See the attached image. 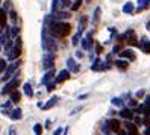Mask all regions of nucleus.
I'll list each match as a JSON object with an SVG mask.
<instances>
[{
	"instance_id": "4468645a",
	"label": "nucleus",
	"mask_w": 150,
	"mask_h": 135,
	"mask_svg": "<svg viewBox=\"0 0 150 135\" xmlns=\"http://www.w3.org/2000/svg\"><path fill=\"white\" fill-rule=\"evenodd\" d=\"M120 58H125V59H129V61H135V53L134 50H130V49H126V50H121V53H118Z\"/></svg>"
},
{
	"instance_id": "423d86ee",
	"label": "nucleus",
	"mask_w": 150,
	"mask_h": 135,
	"mask_svg": "<svg viewBox=\"0 0 150 135\" xmlns=\"http://www.w3.org/2000/svg\"><path fill=\"white\" fill-rule=\"evenodd\" d=\"M125 40L127 41V44H130V46H139V43L135 37V32L132 31V29H127L125 32Z\"/></svg>"
},
{
	"instance_id": "f8f14e48",
	"label": "nucleus",
	"mask_w": 150,
	"mask_h": 135,
	"mask_svg": "<svg viewBox=\"0 0 150 135\" xmlns=\"http://www.w3.org/2000/svg\"><path fill=\"white\" fill-rule=\"evenodd\" d=\"M141 50H143L144 53H147V55H150V41L146 38V37H143L141 38V41H139V46H138Z\"/></svg>"
},
{
	"instance_id": "a878e982",
	"label": "nucleus",
	"mask_w": 150,
	"mask_h": 135,
	"mask_svg": "<svg viewBox=\"0 0 150 135\" xmlns=\"http://www.w3.org/2000/svg\"><path fill=\"white\" fill-rule=\"evenodd\" d=\"M114 65H117L120 70H125V68H127L129 67V61H123V59H117L115 61V64Z\"/></svg>"
},
{
	"instance_id": "ea45409f",
	"label": "nucleus",
	"mask_w": 150,
	"mask_h": 135,
	"mask_svg": "<svg viewBox=\"0 0 150 135\" xmlns=\"http://www.w3.org/2000/svg\"><path fill=\"white\" fill-rule=\"evenodd\" d=\"M144 105H147V106L150 108V96H146V97H144Z\"/></svg>"
},
{
	"instance_id": "f704fd0d",
	"label": "nucleus",
	"mask_w": 150,
	"mask_h": 135,
	"mask_svg": "<svg viewBox=\"0 0 150 135\" xmlns=\"http://www.w3.org/2000/svg\"><path fill=\"white\" fill-rule=\"evenodd\" d=\"M9 5H11V0H5V2H3V6H2V9L8 12V9H9Z\"/></svg>"
},
{
	"instance_id": "de8ad7c7",
	"label": "nucleus",
	"mask_w": 150,
	"mask_h": 135,
	"mask_svg": "<svg viewBox=\"0 0 150 135\" xmlns=\"http://www.w3.org/2000/svg\"><path fill=\"white\" fill-rule=\"evenodd\" d=\"M86 97H88V94H82V96H79V100H85Z\"/></svg>"
},
{
	"instance_id": "b1692460",
	"label": "nucleus",
	"mask_w": 150,
	"mask_h": 135,
	"mask_svg": "<svg viewBox=\"0 0 150 135\" xmlns=\"http://www.w3.org/2000/svg\"><path fill=\"white\" fill-rule=\"evenodd\" d=\"M121 11L125 14H132V12H134V3H132V2H126L125 5H123Z\"/></svg>"
},
{
	"instance_id": "79ce46f5",
	"label": "nucleus",
	"mask_w": 150,
	"mask_h": 135,
	"mask_svg": "<svg viewBox=\"0 0 150 135\" xmlns=\"http://www.w3.org/2000/svg\"><path fill=\"white\" fill-rule=\"evenodd\" d=\"M81 109H82V106H79V108H74V109H73L71 112H70V115H74V114H76L77 111H81Z\"/></svg>"
},
{
	"instance_id": "6ab92c4d",
	"label": "nucleus",
	"mask_w": 150,
	"mask_h": 135,
	"mask_svg": "<svg viewBox=\"0 0 150 135\" xmlns=\"http://www.w3.org/2000/svg\"><path fill=\"white\" fill-rule=\"evenodd\" d=\"M150 5V0H138V6H137V12H141V11H144L147 9Z\"/></svg>"
},
{
	"instance_id": "5701e85b",
	"label": "nucleus",
	"mask_w": 150,
	"mask_h": 135,
	"mask_svg": "<svg viewBox=\"0 0 150 135\" xmlns=\"http://www.w3.org/2000/svg\"><path fill=\"white\" fill-rule=\"evenodd\" d=\"M99 20H100V8L97 6L96 9H94V14H93V20H91L93 26H97V23H99Z\"/></svg>"
},
{
	"instance_id": "412c9836",
	"label": "nucleus",
	"mask_w": 150,
	"mask_h": 135,
	"mask_svg": "<svg viewBox=\"0 0 150 135\" xmlns=\"http://www.w3.org/2000/svg\"><path fill=\"white\" fill-rule=\"evenodd\" d=\"M9 117H11L12 120H20L21 117H23V112H21L20 108H15V109L11 111V115H9Z\"/></svg>"
},
{
	"instance_id": "0eeeda50",
	"label": "nucleus",
	"mask_w": 150,
	"mask_h": 135,
	"mask_svg": "<svg viewBox=\"0 0 150 135\" xmlns=\"http://www.w3.org/2000/svg\"><path fill=\"white\" fill-rule=\"evenodd\" d=\"M20 55H21V46H15L14 44V49L8 53V61H17L20 58Z\"/></svg>"
},
{
	"instance_id": "2eb2a0df",
	"label": "nucleus",
	"mask_w": 150,
	"mask_h": 135,
	"mask_svg": "<svg viewBox=\"0 0 150 135\" xmlns=\"http://www.w3.org/2000/svg\"><path fill=\"white\" fill-rule=\"evenodd\" d=\"M68 77H70V70L65 68V70H61V71H59L55 80H56V84H59V82H64V80H67Z\"/></svg>"
},
{
	"instance_id": "09e8293b",
	"label": "nucleus",
	"mask_w": 150,
	"mask_h": 135,
	"mask_svg": "<svg viewBox=\"0 0 150 135\" xmlns=\"http://www.w3.org/2000/svg\"><path fill=\"white\" fill-rule=\"evenodd\" d=\"M9 135H15V128H11L9 129Z\"/></svg>"
},
{
	"instance_id": "39448f33",
	"label": "nucleus",
	"mask_w": 150,
	"mask_h": 135,
	"mask_svg": "<svg viewBox=\"0 0 150 135\" xmlns=\"http://www.w3.org/2000/svg\"><path fill=\"white\" fill-rule=\"evenodd\" d=\"M41 64H42L41 67H42L44 71L53 70V67H55V55H53V53H44Z\"/></svg>"
},
{
	"instance_id": "72a5a7b5",
	"label": "nucleus",
	"mask_w": 150,
	"mask_h": 135,
	"mask_svg": "<svg viewBox=\"0 0 150 135\" xmlns=\"http://www.w3.org/2000/svg\"><path fill=\"white\" fill-rule=\"evenodd\" d=\"M81 35H82V33H79V32H76V33H74V37H73V41H71V44H73V46H77L79 40H81Z\"/></svg>"
},
{
	"instance_id": "3c124183",
	"label": "nucleus",
	"mask_w": 150,
	"mask_h": 135,
	"mask_svg": "<svg viewBox=\"0 0 150 135\" xmlns=\"http://www.w3.org/2000/svg\"><path fill=\"white\" fill-rule=\"evenodd\" d=\"M76 56H77V58H82V52L77 50V52H76Z\"/></svg>"
},
{
	"instance_id": "1a4fd4ad",
	"label": "nucleus",
	"mask_w": 150,
	"mask_h": 135,
	"mask_svg": "<svg viewBox=\"0 0 150 135\" xmlns=\"http://www.w3.org/2000/svg\"><path fill=\"white\" fill-rule=\"evenodd\" d=\"M106 124H108V128H109V131H112V132H120L121 129H120V122L117 120V119H109L108 122H106Z\"/></svg>"
},
{
	"instance_id": "37998d69",
	"label": "nucleus",
	"mask_w": 150,
	"mask_h": 135,
	"mask_svg": "<svg viewBox=\"0 0 150 135\" xmlns=\"http://www.w3.org/2000/svg\"><path fill=\"white\" fill-rule=\"evenodd\" d=\"M96 53H97V55H100V53H102V46H99V44H97V49H96Z\"/></svg>"
},
{
	"instance_id": "7ed1b4c3",
	"label": "nucleus",
	"mask_w": 150,
	"mask_h": 135,
	"mask_svg": "<svg viewBox=\"0 0 150 135\" xmlns=\"http://www.w3.org/2000/svg\"><path fill=\"white\" fill-rule=\"evenodd\" d=\"M21 64L20 62V59H17V61H14V62H11L9 65H8V68H6V71L3 73V76H2V80L3 82H9V80L15 76V73H17V70H18V65Z\"/></svg>"
},
{
	"instance_id": "5fc2aeb1",
	"label": "nucleus",
	"mask_w": 150,
	"mask_h": 135,
	"mask_svg": "<svg viewBox=\"0 0 150 135\" xmlns=\"http://www.w3.org/2000/svg\"><path fill=\"white\" fill-rule=\"evenodd\" d=\"M118 135H127V132H126V131H120Z\"/></svg>"
},
{
	"instance_id": "13d9d810",
	"label": "nucleus",
	"mask_w": 150,
	"mask_h": 135,
	"mask_svg": "<svg viewBox=\"0 0 150 135\" xmlns=\"http://www.w3.org/2000/svg\"><path fill=\"white\" fill-rule=\"evenodd\" d=\"M88 2H91V0H88Z\"/></svg>"
},
{
	"instance_id": "a211bd4d",
	"label": "nucleus",
	"mask_w": 150,
	"mask_h": 135,
	"mask_svg": "<svg viewBox=\"0 0 150 135\" xmlns=\"http://www.w3.org/2000/svg\"><path fill=\"white\" fill-rule=\"evenodd\" d=\"M52 15L55 17V20L58 21V20H67V18H70V12H65V11H58V12H52Z\"/></svg>"
},
{
	"instance_id": "bf43d9fd",
	"label": "nucleus",
	"mask_w": 150,
	"mask_h": 135,
	"mask_svg": "<svg viewBox=\"0 0 150 135\" xmlns=\"http://www.w3.org/2000/svg\"><path fill=\"white\" fill-rule=\"evenodd\" d=\"M108 135H109V134H108Z\"/></svg>"
},
{
	"instance_id": "603ef678",
	"label": "nucleus",
	"mask_w": 150,
	"mask_h": 135,
	"mask_svg": "<svg viewBox=\"0 0 150 135\" xmlns=\"http://www.w3.org/2000/svg\"><path fill=\"white\" fill-rule=\"evenodd\" d=\"M44 128H50V120H46V126Z\"/></svg>"
},
{
	"instance_id": "c756f323",
	"label": "nucleus",
	"mask_w": 150,
	"mask_h": 135,
	"mask_svg": "<svg viewBox=\"0 0 150 135\" xmlns=\"http://www.w3.org/2000/svg\"><path fill=\"white\" fill-rule=\"evenodd\" d=\"M99 65H102V64H100V59H99V58H96V59H94V62H93V65H91V70H94V71L100 70V67H99Z\"/></svg>"
},
{
	"instance_id": "864d4df0",
	"label": "nucleus",
	"mask_w": 150,
	"mask_h": 135,
	"mask_svg": "<svg viewBox=\"0 0 150 135\" xmlns=\"http://www.w3.org/2000/svg\"><path fill=\"white\" fill-rule=\"evenodd\" d=\"M144 135H150V128H147V129L144 131Z\"/></svg>"
},
{
	"instance_id": "2f4dec72",
	"label": "nucleus",
	"mask_w": 150,
	"mask_h": 135,
	"mask_svg": "<svg viewBox=\"0 0 150 135\" xmlns=\"http://www.w3.org/2000/svg\"><path fill=\"white\" fill-rule=\"evenodd\" d=\"M82 2H83V0H74V3L71 5V11H77L79 8L82 6Z\"/></svg>"
},
{
	"instance_id": "bb28decb",
	"label": "nucleus",
	"mask_w": 150,
	"mask_h": 135,
	"mask_svg": "<svg viewBox=\"0 0 150 135\" xmlns=\"http://www.w3.org/2000/svg\"><path fill=\"white\" fill-rule=\"evenodd\" d=\"M59 8H62L61 2H59V0H53V2H52V12H58Z\"/></svg>"
},
{
	"instance_id": "a18cd8bd",
	"label": "nucleus",
	"mask_w": 150,
	"mask_h": 135,
	"mask_svg": "<svg viewBox=\"0 0 150 135\" xmlns=\"http://www.w3.org/2000/svg\"><path fill=\"white\" fill-rule=\"evenodd\" d=\"M129 105H130V106H135V105H137V100H134V99H130V100H129Z\"/></svg>"
},
{
	"instance_id": "cd10ccee",
	"label": "nucleus",
	"mask_w": 150,
	"mask_h": 135,
	"mask_svg": "<svg viewBox=\"0 0 150 135\" xmlns=\"http://www.w3.org/2000/svg\"><path fill=\"white\" fill-rule=\"evenodd\" d=\"M18 28L17 26H12V28H9V35H11V38H17V35H18Z\"/></svg>"
},
{
	"instance_id": "f3484780",
	"label": "nucleus",
	"mask_w": 150,
	"mask_h": 135,
	"mask_svg": "<svg viewBox=\"0 0 150 135\" xmlns=\"http://www.w3.org/2000/svg\"><path fill=\"white\" fill-rule=\"evenodd\" d=\"M118 114H120V117H123V119H126V120L134 119V111L129 109V108H121Z\"/></svg>"
},
{
	"instance_id": "f257e3e1",
	"label": "nucleus",
	"mask_w": 150,
	"mask_h": 135,
	"mask_svg": "<svg viewBox=\"0 0 150 135\" xmlns=\"http://www.w3.org/2000/svg\"><path fill=\"white\" fill-rule=\"evenodd\" d=\"M46 28L49 29V33L55 38H64L70 33V31H71V26L65 21H55L50 26H46Z\"/></svg>"
},
{
	"instance_id": "7c9ffc66",
	"label": "nucleus",
	"mask_w": 150,
	"mask_h": 135,
	"mask_svg": "<svg viewBox=\"0 0 150 135\" xmlns=\"http://www.w3.org/2000/svg\"><path fill=\"white\" fill-rule=\"evenodd\" d=\"M41 132H42V126H41L40 123L33 124V134H35V135H41Z\"/></svg>"
},
{
	"instance_id": "c9c22d12",
	"label": "nucleus",
	"mask_w": 150,
	"mask_h": 135,
	"mask_svg": "<svg viewBox=\"0 0 150 135\" xmlns=\"http://www.w3.org/2000/svg\"><path fill=\"white\" fill-rule=\"evenodd\" d=\"M55 88H56V80H53V82H50L47 85V91H53Z\"/></svg>"
},
{
	"instance_id": "6e6552de",
	"label": "nucleus",
	"mask_w": 150,
	"mask_h": 135,
	"mask_svg": "<svg viewBox=\"0 0 150 135\" xmlns=\"http://www.w3.org/2000/svg\"><path fill=\"white\" fill-rule=\"evenodd\" d=\"M67 70L73 71V73H79V70H81V65H79L73 58H67Z\"/></svg>"
},
{
	"instance_id": "aec40b11",
	"label": "nucleus",
	"mask_w": 150,
	"mask_h": 135,
	"mask_svg": "<svg viewBox=\"0 0 150 135\" xmlns=\"http://www.w3.org/2000/svg\"><path fill=\"white\" fill-rule=\"evenodd\" d=\"M58 100H59V97H58V96L50 97V99H49V102H47L46 105H44V108H42V109H50L52 106H55V105L58 103Z\"/></svg>"
},
{
	"instance_id": "f03ea898",
	"label": "nucleus",
	"mask_w": 150,
	"mask_h": 135,
	"mask_svg": "<svg viewBox=\"0 0 150 135\" xmlns=\"http://www.w3.org/2000/svg\"><path fill=\"white\" fill-rule=\"evenodd\" d=\"M41 47L46 53H55L58 50V44L55 41V37H52L49 33V29L44 26L42 33H41Z\"/></svg>"
},
{
	"instance_id": "393cba45",
	"label": "nucleus",
	"mask_w": 150,
	"mask_h": 135,
	"mask_svg": "<svg viewBox=\"0 0 150 135\" xmlns=\"http://www.w3.org/2000/svg\"><path fill=\"white\" fill-rule=\"evenodd\" d=\"M23 90H24V94L28 96V97H32V96H33V88H32V85H30L29 82H26V84L23 85Z\"/></svg>"
},
{
	"instance_id": "20e7f679",
	"label": "nucleus",
	"mask_w": 150,
	"mask_h": 135,
	"mask_svg": "<svg viewBox=\"0 0 150 135\" xmlns=\"http://www.w3.org/2000/svg\"><path fill=\"white\" fill-rule=\"evenodd\" d=\"M18 84H20V79H18V71L15 73V76L8 82L3 88H2V96H6V94H11L12 91H15V88L18 87Z\"/></svg>"
},
{
	"instance_id": "ddd939ff",
	"label": "nucleus",
	"mask_w": 150,
	"mask_h": 135,
	"mask_svg": "<svg viewBox=\"0 0 150 135\" xmlns=\"http://www.w3.org/2000/svg\"><path fill=\"white\" fill-rule=\"evenodd\" d=\"M81 43H82V49L83 50H88L91 47V44H93V37H91V33H86L85 37L81 40Z\"/></svg>"
},
{
	"instance_id": "9d476101",
	"label": "nucleus",
	"mask_w": 150,
	"mask_h": 135,
	"mask_svg": "<svg viewBox=\"0 0 150 135\" xmlns=\"http://www.w3.org/2000/svg\"><path fill=\"white\" fill-rule=\"evenodd\" d=\"M55 77V70H49V71H46L44 73V76H42V79H41V85H49L50 84V80Z\"/></svg>"
},
{
	"instance_id": "4d7b16f0",
	"label": "nucleus",
	"mask_w": 150,
	"mask_h": 135,
	"mask_svg": "<svg viewBox=\"0 0 150 135\" xmlns=\"http://www.w3.org/2000/svg\"><path fill=\"white\" fill-rule=\"evenodd\" d=\"M147 29H149V31H150V21H149V23H147Z\"/></svg>"
},
{
	"instance_id": "a19ab883",
	"label": "nucleus",
	"mask_w": 150,
	"mask_h": 135,
	"mask_svg": "<svg viewBox=\"0 0 150 135\" xmlns=\"http://www.w3.org/2000/svg\"><path fill=\"white\" fill-rule=\"evenodd\" d=\"M120 52V46H114L112 47V55H115V53H118Z\"/></svg>"
},
{
	"instance_id": "8fccbe9b",
	"label": "nucleus",
	"mask_w": 150,
	"mask_h": 135,
	"mask_svg": "<svg viewBox=\"0 0 150 135\" xmlns=\"http://www.w3.org/2000/svg\"><path fill=\"white\" fill-rule=\"evenodd\" d=\"M135 122H137V124H141V123H143V120H141L139 117H137V119H135Z\"/></svg>"
},
{
	"instance_id": "c03bdc74",
	"label": "nucleus",
	"mask_w": 150,
	"mask_h": 135,
	"mask_svg": "<svg viewBox=\"0 0 150 135\" xmlns=\"http://www.w3.org/2000/svg\"><path fill=\"white\" fill-rule=\"evenodd\" d=\"M137 97H144V91H143V90H139V91L137 93Z\"/></svg>"
},
{
	"instance_id": "6e6d98bb",
	"label": "nucleus",
	"mask_w": 150,
	"mask_h": 135,
	"mask_svg": "<svg viewBox=\"0 0 150 135\" xmlns=\"http://www.w3.org/2000/svg\"><path fill=\"white\" fill-rule=\"evenodd\" d=\"M67 134H68V126L65 128V131H64V134H62V135H67Z\"/></svg>"
},
{
	"instance_id": "c85d7f7f",
	"label": "nucleus",
	"mask_w": 150,
	"mask_h": 135,
	"mask_svg": "<svg viewBox=\"0 0 150 135\" xmlns=\"http://www.w3.org/2000/svg\"><path fill=\"white\" fill-rule=\"evenodd\" d=\"M6 17H8V12L2 9V29H3V31L8 28V26H6Z\"/></svg>"
},
{
	"instance_id": "4c0bfd02",
	"label": "nucleus",
	"mask_w": 150,
	"mask_h": 135,
	"mask_svg": "<svg viewBox=\"0 0 150 135\" xmlns=\"http://www.w3.org/2000/svg\"><path fill=\"white\" fill-rule=\"evenodd\" d=\"M64 131H65V129H62V128H58V129H55L53 135H62V134H64Z\"/></svg>"
},
{
	"instance_id": "dca6fc26",
	"label": "nucleus",
	"mask_w": 150,
	"mask_h": 135,
	"mask_svg": "<svg viewBox=\"0 0 150 135\" xmlns=\"http://www.w3.org/2000/svg\"><path fill=\"white\" fill-rule=\"evenodd\" d=\"M86 24H88V15L81 17V20H79V23H77V32L82 33L86 29Z\"/></svg>"
},
{
	"instance_id": "e433bc0d",
	"label": "nucleus",
	"mask_w": 150,
	"mask_h": 135,
	"mask_svg": "<svg viewBox=\"0 0 150 135\" xmlns=\"http://www.w3.org/2000/svg\"><path fill=\"white\" fill-rule=\"evenodd\" d=\"M5 68H6V61L2 59V61H0V71H2V73H5Z\"/></svg>"
},
{
	"instance_id": "9b49d317",
	"label": "nucleus",
	"mask_w": 150,
	"mask_h": 135,
	"mask_svg": "<svg viewBox=\"0 0 150 135\" xmlns=\"http://www.w3.org/2000/svg\"><path fill=\"white\" fill-rule=\"evenodd\" d=\"M125 128H126L127 135H138V128H137V124H134L132 122H127V120H126Z\"/></svg>"
},
{
	"instance_id": "4be33fe9",
	"label": "nucleus",
	"mask_w": 150,
	"mask_h": 135,
	"mask_svg": "<svg viewBox=\"0 0 150 135\" xmlns=\"http://www.w3.org/2000/svg\"><path fill=\"white\" fill-rule=\"evenodd\" d=\"M20 99H21V94H20V91H18V90H15V91H12V93L9 94V100H11L12 103L20 102Z\"/></svg>"
},
{
	"instance_id": "49530a36",
	"label": "nucleus",
	"mask_w": 150,
	"mask_h": 135,
	"mask_svg": "<svg viewBox=\"0 0 150 135\" xmlns=\"http://www.w3.org/2000/svg\"><path fill=\"white\" fill-rule=\"evenodd\" d=\"M143 123H144L146 126H149V124H150V120H149V117H146V119L143 120Z\"/></svg>"
},
{
	"instance_id": "473e14b6",
	"label": "nucleus",
	"mask_w": 150,
	"mask_h": 135,
	"mask_svg": "<svg viewBox=\"0 0 150 135\" xmlns=\"http://www.w3.org/2000/svg\"><path fill=\"white\" fill-rule=\"evenodd\" d=\"M111 103H112L114 106H121V105H123V99H120V97H114L112 100H111Z\"/></svg>"
},
{
	"instance_id": "58836bf2",
	"label": "nucleus",
	"mask_w": 150,
	"mask_h": 135,
	"mask_svg": "<svg viewBox=\"0 0 150 135\" xmlns=\"http://www.w3.org/2000/svg\"><path fill=\"white\" fill-rule=\"evenodd\" d=\"M9 17H11V20L17 21V12L15 11H9Z\"/></svg>"
}]
</instances>
